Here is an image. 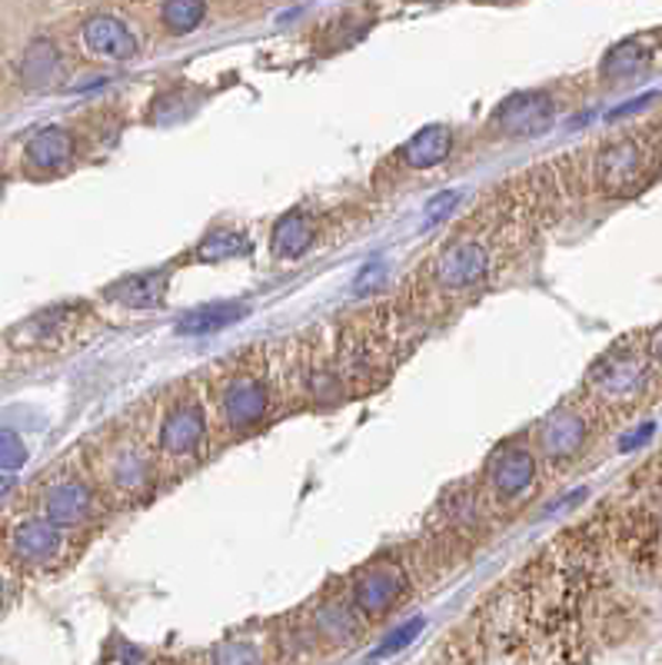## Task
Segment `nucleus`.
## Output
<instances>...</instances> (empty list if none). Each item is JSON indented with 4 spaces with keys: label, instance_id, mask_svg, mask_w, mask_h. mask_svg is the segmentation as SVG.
<instances>
[{
    "label": "nucleus",
    "instance_id": "10",
    "mask_svg": "<svg viewBox=\"0 0 662 665\" xmlns=\"http://www.w3.org/2000/svg\"><path fill=\"white\" fill-rule=\"evenodd\" d=\"M77 44L91 61L101 64H131L144 54L137 28L114 11L87 14L77 28Z\"/></svg>",
    "mask_w": 662,
    "mask_h": 665
},
{
    "label": "nucleus",
    "instance_id": "3",
    "mask_svg": "<svg viewBox=\"0 0 662 665\" xmlns=\"http://www.w3.org/2000/svg\"><path fill=\"white\" fill-rule=\"evenodd\" d=\"M217 416L224 429L230 433H250L257 429L273 406V386L260 363H237L230 373L217 380L214 389Z\"/></svg>",
    "mask_w": 662,
    "mask_h": 665
},
{
    "label": "nucleus",
    "instance_id": "35",
    "mask_svg": "<svg viewBox=\"0 0 662 665\" xmlns=\"http://www.w3.org/2000/svg\"><path fill=\"white\" fill-rule=\"evenodd\" d=\"M0 602H4V575H0Z\"/></svg>",
    "mask_w": 662,
    "mask_h": 665
},
{
    "label": "nucleus",
    "instance_id": "20",
    "mask_svg": "<svg viewBox=\"0 0 662 665\" xmlns=\"http://www.w3.org/2000/svg\"><path fill=\"white\" fill-rule=\"evenodd\" d=\"M244 316H247L244 303H204L177 320V333L180 336H207V333L240 323Z\"/></svg>",
    "mask_w": 662,
    "mask_h": 665
},
{
    "label": "nucleus",
    "instance_id": "7",
    "mask_svg": "<svg viewBox=\"0 0 662 665\" xmlns=\"http://www.w3.org/2000/svg\"><path fill=\"white\" fill-rule=\"evenodd\" d=\"M589 436H592V409L582 403H562L549 416L539 419L529 446L539 466L546 463L552 469H562L582 456V449L589 446Z\"/></svg>",
    "mask_w": 662,
    "mask_h": 665
},
{
    "label": "nucleus",
    "instance_id": "25",
    "mask_svg": "<svg viewBox=\"0 0 662 665\" xmlns=\"http://www.w3.org/2000/svg\"><path fill=\"white\" fill-rule=\"evenodd\" d=\"M210 665H260V648L250 638H224L214 645Z\"/></svg>",
    "mask_w": 662,
    "mask_h": 665
},
{
    "label": "nucleus",
    "instance_id": "30",
    "mask_svg": "<svg viewBox=\"0 0 662 665\" xmlns=\"http://www.w3.org/2000/svg\"><path fill=\"white\" fill-rule=\"evenodd\" d=\"M456 200H459V194H456V190H446L443 197L430 200V204H426V220H436V217L449 214V207H453Z\"/></svg>",
    "mask_w": 662,
    "mask_h": 665
},
{
    "label": "nucleus",
    "instance_id": "14",
    "mask_svg": "<svg viewBox=\"0 0 662 665\" xmlns=\"http://www.w3.org/2000/svg\"><path fill=\"white\" fill-rule=\"evenodd\" d=\"M68 77V54L58 41L51 38H38L28 44V51L21 54V64H18V81L24 91L31 94H44V91H54L61 81Z\"/></svg>",
    "mask_w": 662,
    "mask_h": 665
},
{
    "label": "nucleus",
    "instance_id": "23",
    "mask_svg": "<svg viewBox=\"0 0 662 665\" xmlns=\"http://www.w3.org/2000/svg\"><path fill=\"white\" fill-rule=\"evenodd\" d=\"M250 253V240L240 233V230H230V227H220V230H210L197 250H194V260L197 263H227V260H240Z\"/></svg>",
    "mask_w": 662,
    "mask_h": 665
},
{
    "label": "nucleus",
    "instance_id": "34",
    "mask_svg": "<svg viewBox=\"0 0 662 665\" xmlns=\"http://www.w3.org/2000/svg\"><path fill=\"white\" fill-rule=\"evenodd\" d=\"M11 486H14V476H4V472H0V496H8Z\"/></svg>",
    "mask_w": 662,
    "mask_h": 665
},
{
    "label": "nucleus",
    "instance_id": "33",
    "mask_svg": "<svg viewBox=\"0 0 662 665\" xmlns=\"http://www.w3.org/2000/svg\"><path fill=\"white\" fill-rule=\"evenodd\" d=\"M649 356H652V370L662 373V333L649 343Z\"/></svg>",
    "mask_w": 662,
    "mask_h": 665
},
{
    "label": "nucleus",
    "instance_id": "6",
    "mask_svg": "<svg viewBox=\"0 0 662 665\" xmlns=\"http://www.w3.org/2000/svg\"><path fill=\"white\" fill-rule=\"evenodd\" d=\"M157 453L124 433V436H114V443L104 446L101 453V482L124 502H141L154 492V482H157Z\"/></svg>",
    "mask_w": 662,
    "mask_h": 665
},
{
    "label": "nucleus",
    "instance_id": "21",
    "mask_svg": "<svg viewBox=\"0 0 662 665\" xmlns=\"http://www.w3.org/2000/svg\"><path fill=\"white\" fill-rule=\"evenodd\" d=\"M652 58H655V51L645 44V41H625V44H619V48H612L606 58H602V64H599V74L606 77V81H632L635 74H642L649 64H652Z\"/></svg>",
    "mask_w": 662,
    "mask_h": 665
},
{
    "label": "nucleus",
    "instance_id": "26",
    "mask_svg": "<svg viewBox=\"0 0 662 665\" xmlns=\"http://www.w3.org/2000/svg\"><path fill=\"white\" fill-rule=\"evenodd\" d=\"M423 625H426V619L423 615H416V619H410V622H403L390 638H383V645H376V652L370 655L373 662H380V658H390V655H396V652H403L410 642H416V635L423 632Z\"/></svg>",
    "mask_w": 662,
    "mask_h": 665
},
{
    "label": "nucleus",
    "instance_id": "5",
    "mask_svg": "<svg viewBox=\"0 0 662 665\" xmlns=\"http://www.w3.org/2000/svg\"><path fill=\"white\" fill-rule=\"evenodd\" d=\"M210 439V416L207 406L197 393H180L174 396L157 423V439L154 453L164 463H190L207 449Z\"/></svg>",
    "mask_w": 662,
    "mask_h": 665
},
{
    "label": "nucleus",
    "instance_id": "12",
    "mask_svg": "<svg viewBox=\"0 0 662 665\" xmlns=\"http://www.w3.org/2000/svg\"><path fill=\"white\" fill-rule=\"evenodd\" d=\"M97 489L81 476L51 479L41 489V516L58 529H81L97 516Z\"/></svg>",
    "mask_w": 662,
    "mask_h": 665
},
{
    "label": "nucleus",
    "instance_id": "9",
    "mask_svg": "<svg viewBox=\"0 0 662 665\" xmlns=\"http://www.w3.org/2000/svg\"><path fill=\"white\" fill-rule=\"evenodd\" d=\"M410 592V572L393 555H376L366 562L350 582V605L363 622H376L390 615Z\"/></svg>",
    "mask_w": 662,
    "mask_h": 665
},
{
    "label": "nucleus",
    "instance_id": "11",
    "mask_svg": "<svg viewBox=\"0 0 662 665\" xmlns=\"http://www.w3.org/2000/svg\"><path fill=\"white\" fill-rule=\"evenodd\" d=\"M556 124V101L546 91H523L506 97L493 114L486 131L499 141H532Z\"/></svg>",
    "mask_w": 662,
    "mask_h": 665
},
{
    "label": "nucleus",
    "instance_id": "2",
    "mask_svg": "<svg viewBox=\"0 0 662 665\" xmlns=\"http://www.w3.org/2000/svg\"><path fill=\"white\" fill-rule=\"evenodd\" d=\"M662 174L659 147L649 134L629 131L609 137L592 157V184L602 197L629 200L649 190Z\"/></svg>",
    "mask_w": 662,
    "mask_h": 665
},
{
    "label": "nucleus",
    "instance_id": "8",
    "mask_svg": "<svg viewBox=\"0 0 662 665\" xmlns=\"http://www.w3.org/2000/svg\"><path fill=\"white\" fill-rule=\"evenodd\" d=\"M493 270V247L476 233H456L430 267V280L439 293L459 297L486 283Z\"/></svg>",
    "mask_w": 662,
    "mask_h": 665
},
{
    "label": "nucleus",
    "instance_id": "17",
    "mask_svg": "<svg viewBox=\"0 0 662 665\" xmlns=\"http://www.w3.org/2000/svg\"><path fill=\"white\" fill-rule=\"evenodd\" d=\"M167 287H170V267H154L111 283L107 300H114L124 310H157L167 300Z\"/></svg>",
    "mask_w": 662,
    "mask_h": 665
},
{
    "label": "nucleus",
    "instance_id": "29",
    "mask_svg": "<svg viewBox=\"0 0 662 665\" xmlns=\"http://www.w3.org/2000/svg\"><path fill=\"white\" fill-rule=\"evenodd\" d=\"M645 512H649V526H652L655 562H662V499H655V506H645Z\"/></svg>",
    "mask_w": 662,
    "mask_h": 665
},
{
    "label": "nucleus",
    "instance_id": "19",
    "mask_svg": "<svg viewBox=\"0 0 662 665\" xmlns=\"http://www.w3.org/2000/svg\"><path fill=\"white\" fill-rule=\"evenodd\" d=\"M151 14L157 21V31H164L167 38H190L207 24L210 8L200 0H167V4H154Z\"/></svg>",
    "mask_w": 662,
    "mask_h": 665
},
{
    "label": "nucleus",
    "instance_id": "27",
    "mask_svg": "<svg viewBox=\"0 0 662 665\" xmlns=\"http://www.w3.org/2000/svg\"><path fill=\"white\" fill-rule=\"evenodd\" d=\"M28 463V446L14 429H0V469H21Z\"/></svg>",
    "mask_w": 662,
    "mask_h": 665
},
{
    "label": "nucleus",
    "instance_id": "28",
    "mask_svg": "<svg viewBox=\"0 0 662 665\" xmlns=\"http://www.w3.org/2000/svg\"><path fill=\"white\" fill-rule=\"evenodd\" d=\"M383 277H386V267H383V263L376 260V263H370V267H366V270H363V273L356 277L353 290H356V293H370V290H373L376 283H383Z\"/></svg>",
    "mask_w": 662,
    "mask_h": 665
},
{
    "label": "nucleus",
    "instance_id": "18",
    "mask_svg": "<svg viewBox=\"0 0 662 665\" xmlns=\"http://www.w3.org/2000/svg\"><path fill=\"white\" fill-rule=\"evenodd\" d=\"M313 243H317V217L307 207H293L270 230L273 260H300L310 253Z\"/></svg>",
    "mask_w": 662,
    "mask_h": 665
},
{
    "label": "nucleus",
    "instance_id": "24",
    "mask_svg": "<svg viewBox=\"0 0 662 665\" xmlns=\"http://www.w3.org/2000/svg\"><path fill=\"white\" fill-rule=\"evenodd\" d=\"M68 326H71V316H64L61 310H48V313H38L34 320H28L21 326V333H34L31 343L44 346V343H61Z\"/></svg>",
    "mask_w": 662,
    "mask_h": 665
},
{
    "label": "nucleus",
    "instance_id": "13",
    "mask_svg": "<svg viewBox=\"0 0 662 665\" xmlns=\"http://www.w3.org/2000/svg\"><path fill=\"white\" fill-rule=\"evenodd\" d=\"M11 555L28 565V569H48L54 562H61L64 549H68V532L58 529L54 522H48L44 516H28L11 529Z\"/></svg>",
    "mask_w": 662,
    "mask_h": 665
},
{
    "label": "nucleus",
    "instance_id": "31",
    "mask_svg": "<svg viewBox=\"0 0 662 665\" xmlns=\"http://www.w3.org/2000/svg\"><path fill=\"white\" fill-rule=\"evenodd\" d=\"M652 101H659V94H642V97H632L625 107H616L612 114H609V121H619V117H625V114H635V111H642L645 104H652Z\"/></svg>",
    "mask_w": 662,
    "mask_h": 665
},
{
    "label": "nucleus",
    "instance_id": "16",
    "mask_svg": "<svg viewBox=\"0 0 662 665\" xmlns=\"http://www.w3.org/2000/svg\"><path fill=\"white\" fill-rule=\"evenodd\" d=\"M449 154H453V127L430 124V127L416 131L410 141H403L393 157L400 167H406L413 174H426V170L443 167L449 160Z\"/></svg>",
    "mask_w": 662,
    "mask_h": 665
},
{
    "label": "nucleus",
    "instance_id": "4",
    "mask_svg": "<svg viewBox=\"0 0 662 665\" xmlns=\"http://www.w3.org/2000/svg\"><path fill=\"white\" fill-rule=\"evenodd\" d=\"M483 492L493 509H516L523 506L539 486V459L529 443L506 439L499 443L483 463Z\"/></svg>",
    "mask_w": 662,
    "mask_h": 665
},
{
    "label": "nucleus",
    "instance_id": "22",
    "mask_svg": "<svg viewBox=\"0 0 662 665\" xmlns=\"http://www.w3.org/2000/svg\"><path fill=\"white\" fill-rule=\"evenodd\" d=\"M313 628L317 635L330 638V642H353L356 632L363 628V619L353 612L350 602H323L317 612H313Z\"/></svg>",
    "mask_w": 662,
    "mask_h": 665
},
{
    "label": "nucleus",
    "instance_id": "32",
    "mask_svg": "<svg viewBox=\"0 0 662 665\" xmlns=\"http://www.w3.org/2000/svg\"><path fill=\"white\" fill-rule=\"evenodd\" d=\"M649 436H652V426H642V429H635V433H629V436H625V439H622V443H619V446H622V449H625V453H629V449H632V446H639V443H645V439H649Z\"/></svg>",
    "mask_w": 662,
    "mask_h": 665
},
{
    "label": "nucleus",
    "instance_id": "15",
    "mask_svg": "<svg viewBox=\"0 0 662 665\" xmlns=\"http://www.w3.org/2000/svg\"><path fill=\"white\" fill-rule=\"evenodd\" d=\"M77 157V141L68 127H41L28 144H24V164L28 174L34 177H58L71 170Z\"/></svg>",
    "mask_w": 662,
    "mask_h": 665
},
{
    "label": "nucleus",
    "instance_id": "36",
    "mask_svg": "<svg viewBox=\"0 0 662 665\" xmlns=\"http://www.w3.org/2000/svg\"><path fill=\"white\" fill-rule=\"evenodd\" d=\"M157 665H177V662H167V658H161V662H157Z\"/></svg>",
    "mask_w": 662,
    "mask_h": 665
},
{
    "label": "nucleus",
    "instance_id": "1",
    "mask_svg": "<svg viewBox=\"0 0 662 665\" xmlns=\"http://www.w3.org/2000/svg\"><path fill=\"white\" fill-rule=\"evenodd\" d=\"M652 356L649 343L639 336H625L612 343L586 373V403L592 409H609V413H625L632 409L652 383Z\"/></svg>",
    "mask_w": 662,
    "mask_h": 665
}]
</instances>
